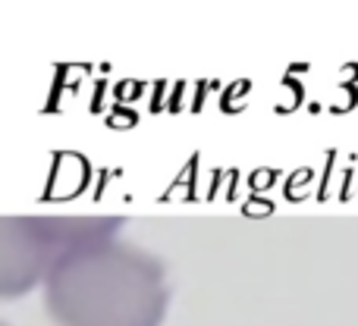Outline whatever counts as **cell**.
<instances>
[{
  "instance_id": "1",
  "label": "cell",
  "mask_w": 358,
  "mask_h": 326,
  "mask_svg": "<svg viewBox=\"0 0 358 326\" xmlns=\"http://www.w3.org/2000/svg\"><path fill=\"white\" fill-rule=\"evenodd\" d=\"M50 326H164L167 267L120 235L69 251L41 286Z\"/></svg>"
},
{
  "instance_id": "2",
  "label": "cell",
  "mask_w": 358,
  "mask_h": 326,
  "mask_svg": "<svg viewBox=\"0 0 358 326\" xmlns=\"http://www.w3.org/2000/svg\"><path fill=\"white\" fill-rule=\"evenodd\" d=\"M123 216H3L0 220V298L41 289L57 264L94 239L120 235Z\"/></svg>"
}]
</instances>
